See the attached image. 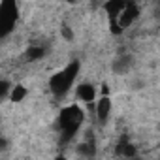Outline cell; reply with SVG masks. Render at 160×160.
<instances>
[{
    "label": "cell",
    "instance_id": "obj_1",
    "mask_svg": "<svg viewBox=\"0 0 160 160\" xmlns=\"http://www.w3.org/2000/svg\"><path fill=\"white\" fill-rule=\"evenodd\" d=\"M83 119H85V111L77 104H72V106H66V108L60 109V113H58V128H60V136H62L64 143L73 139V136L77 134V130L83 124Z\"/></svg>",
    "mask_w": 160,
    "mask_h": 160
},
{
    "label": "cell",
    "instance_id": "obj_2",
    "mask_svg": "<svg viewBox=\"0 0 160 160\" xmlns=\"http://www.w3.org/2000/svg\"><path fill=\"white\" fill-rule=\"evenodd\" d=\"M79 68H81V64H79L77 60H72L64 70H60L55 75H51V79H49V89H51V92H53L55 98H64L68 94L70 87L73 85L75 77L79 73Z\"/></svg>",
    "mask_w": 160,
    "mask_h": 160
},
{
    "label": "cell",
    "instance_id": "obj_3",
    "mask_svg": "<svg viewBox=\"0 0 160 160\" xmlns=\"http://www.w3.org/2000/svg\"><path fill=\"white\" fill-rule=\"evenodd\" d=\"M17 19H19V8L15 2L6 0L0 4V38L10 36V32L15 28Z\"/></svg>",
    "mask_w": 160,
    "mask_h": 160
},
{
    "label": "cell",
    "instance_id": "obj_4",
    "mask_svg": "<svg viewBox=\"0 0 160 160\" xmlns=\"http://www.w3.org/2000/svg\"><path fill=\"white\" fill-rule=\"evenodd\" d=\"M138 17H139V8H138L134 2H126V4H124V8H122V12L119 13V17H117L115 21H117L119 28H121V30H124V28H128V27H130Z\"/></svg>",
    "mask_w": 160,
    "mask_h": 160
},
{
    "label": "cell",
    "instance_id": "obj_5",
    "mask_svg": "<svg viewBox=\"0 0 160 160\" xmlns=\"http://www.w3.org/2000/svg\"><path fill=\"white\" fill-rule=\"evenodd\" d=\"M77 98L85 102V104H92V100L96 98V91L91 83H81L77 87Z\"/></svg>",
    "mask_w": 160,
    "mask_h": 160
},
{
    "label": "cell",
    "instance_id": "obj_6",
    "mask_svg": "<svg viewBox=\"0 0 160 160\" xmlns=\"http://www.w3.org/2000/svg\"><path fill=\"white\" fill-rule=\"evenodd\" d=\"M109 113H111V100L108 96H102L98 100V104H96V117H98V121L106 122L108 117H109Z\"/></svg>",
    "mask_w": 160,
    "mask_h": 160
},
{
    "label": "cell",
    "instance_id": "obj_7",
    "mask_svg": "<svg viewBox=\"0 0 160 160\" xmlns=\"http://www.w3.org/2000/svg\"><path fill=\"white\" fill-rule=\"evenodd\" d=\"M47 53V47L45 45H28L27 51H25V58L27 62H36V60H42Z\"/></svg>",
    "mask_w": 160,
    "mask_h": 160
},
{
    "label": "cell",
    "instance_id": "obj_8",
    "mask_svg": "<svg viewBox=\"0 0 160 160\" xmlns=\"http://www.w3.org/2000/svg\"><path fill=\"white\" fill-rule=\"evenodd\" d=\"M130 66H132V57L130 55H122V57H119L113 62V72L115 73H126L130 70Z\"/></svg>",
    "mask_w": 160,
    "mask_h": 160
},
{
    "label": "cell",
    "instance_id": "obj_9",
    "mask_svg": "<svg viewBox=\"0 0 160 160\" xmlns=\"http://www.w3.org/2000/svg\"><path fill=\"white\" fill-rule=\"evenodd\" d=\"M124 4H126V2H121V0H111V2H108V4L104 6V10L108 12V15H109V17H111V21H113V19H117V17H119V13L122 12Z\"/></svg>",
    "mask_w": 160,
    "mask_h": 160
},
{
    "label": "cell",
    "instance_id": "obj_10",
    "mask_svg": "<svg viewBox=\"0 0 160 160\" xmlns=\"http://www.w3.org/2000/svg\"><path fill=\"white\" fill-rule=\"evenodd\" d=\"M25 96H27V89H25L23 85H15V87L10 91V100H12L13 104H19L21 100H25Z\"/></svg>",
    "mask_w": 160,
    "mask_h": 160
},
{
    "label": "cell",
    "instance_id": "obj_11",
    "mask_svg": "<svg viewBox=\"0 0 160 160\" xmlns=\"http://www.w3.org/2000/svg\"><path fill=\"white\" fill-rule=\"evenodd\" d=\"M10 91H12V85L6 79H0V102H2L6 96H10Z\"/></svg>",
    "mask_w": 160,
    "mask_h": 160
},
{
    "label": "cell",
    "instance_id": "obj_12",
    "mask_svg": "<svg viewBox=\"0 0 160 160\" xmlns=\"http://www.w3.org/2000/svg\"><path fill=\"white\" fill-rule=\"evenodd\" d=\"M8 145H10V143H8V139L0 136V152H4V151L8 149Z\"/></svg>",
    "mask_w": 160,
    "mask_h": 160
},
{
    "label": "cell",
    "instance_id": "obj_13",
    "mask_svg": "<svg viewBox=\"0 0 160 160\" xmlns=\"http://www.w3.org/2000/svg\"><path fill=\"white\" fill-rule=\"evenodd\" d=\"M62 36H64L66 40H72V38H73V34H72V30H70L68 27H62Z\"/></svg>",
    "mask_w": 160,
    "mask_h": 160
},
{
    "label": "cell",
    "instance_id": "obj_14",
    "mask_svg": "<svg viewBox=\"0 0 160 160\" xmlns=\"http://www.w3.org/2000/svg\"><path fill=\"white\" fill-rule=\"evenodd\" d=\"M55 160H66V158H64V156H58V158H55Z\"/></svg>",
    "mask_w": 160,
    "mask_h": 160
}]
</instances>
